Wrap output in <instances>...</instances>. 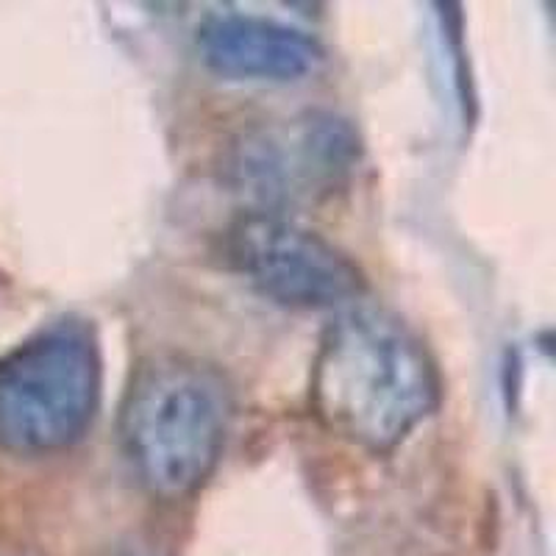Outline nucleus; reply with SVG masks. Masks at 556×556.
Wrapping results in <instances>:
<instances>
[{
	"instance_id": "obj_6",
	"label": "nucleus",
	"mask_w": 556,
	"mask_h": 556,
	"mask_svg": "<svg viewBox=\"0 0 556 556\" xmlns=\"http://www.w3.org/2000/svg\"><path fill=\"white\" fill-rule=\"evenodd\" d=\"M195 42L203 64L231 81H301L323 62L312 34L253 14H208Z\"/></svg>"
},
{
	"instance_id": "obj_3",
	"label": "nucleus",
	"mask_w": 556,
	"mask_h": 556,
	"mask_svg": "<svg viewBox=\"0 0 556 556\" xmlns=\"http://www.w3.org/2000/svg\"><path fill=\"white\" fill-rule=\"evenodd\" d=\"M103 362L92 323H45L0 356V451L51 456L87 437L101 406Z\"/></svg>"
},
{
	"instance_id": "obj_4",
	"label": "nucleus",
	"mask_w": 556,
	"mask_h": 556,
	"mask_svg": "<svg viewBox=\"0 0 556 556\" xmlns=\"http://www.w3.org/2000/svg\"><path fill=\"white\" fill-rule=\"evenodd\" d=\"M359 153L354 126L340 114L315 109L242 134L228 151L226 173L231 187L256 203L253 212L285 215V208L342 190Z\"/></svg>"
},
{
	"instance_id": "obj_1",
	"label": "nucleus",
	"mask_w": 556,
	"mask_h": 556,
	"mask_svg": "<svg viewBox=\"0 0 556 556\" xmlns=\"http://www.w3.org/2000/svg\"><path fill=\"white\" fill-rule=\"evenodd\" d=\"M309 399L331 434L387 454L440 406L443 381L429 348L399 315L345 306L317 342Z\"/></svg>"
},
{
	"instance_id": "obj_2",
	"label": "nucleus",
	"mask_w": 556,
	"mask_h": 556,
	"mask_svg": "<svg viewBox=\"0 0 556 556\" xmlns=\"http://www.w3.org/2000/svg\"><path fill=\"white\" fill-rule=\"evenodd\" d=\"M231 420L235 390L223 370L190 354H153L123 392L117 445L146 493L181 501L215 473Z\"/></svg>"
},
{
	"instance_id": "obj_5",
	"label": "nucleus",
	"mask_w": 556,
	"mask_h": 556,
	"mask_svg": "<svg viewBox=\"0 0 556 556\" xmlns=\"http://www.w3.org/2000/svg\"><path fill=\"white\" fill-rule=\"evenodd\" d=\"M228 267L287 309H337L365 292V273L334 242L273 212H248L223 240Z\"/></svg>"
}]
</instances>
